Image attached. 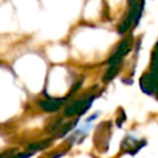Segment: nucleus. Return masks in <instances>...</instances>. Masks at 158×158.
<instances>
[{"label": "nucleus", "instance_id": "nucleus-1", "mask_svg": "<svg viewBox=\"0 0 158 158\" xmlns=\"http://www.w3.org/2000/svg\"><path fill=\"white\" fill-rule=\"evenodd\" d=\"M93 99H85V100H78L75 102H73L70 106H68L64 111V114L67 116H74V115H81L83 112H85L88 110V107L90 106Z\"/></svg>", "mask_w": 158, "mask_h": 158}, {"label": "nucleus", "instance_id": "nucleus-2", "mask_svg": "<svg viewBox=\"0 0 158 158\" xmlns=\"http://www.w3.org/2000/svg\"><path fill=\"white\" fill-rule=\"evenodd\" d=\"M63 99H47V100H42L40 101V106L44 110V111H57L62 104H63Z\"/></svg>", "mask_w": 158, "mask_h": 158}, {"label": "nucleus", "instance_id": "nucleus-3", "mask_svg": "<svg viewBox=\"0 0 158 158\" xmlns=\"http://www.w3.org/2000/svg\"><path fill=\"white\" fill-rule=\"evenodd\" d=\"M49 144V141L46 139V141H41V142H35V143H31L28 144V149L30 151H41V149H44Z\"/></svg>", "mask_w": 158, "mask_h": 158}]
</instances>
